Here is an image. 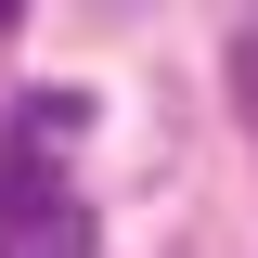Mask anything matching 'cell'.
<instances>
[{
    "mask_svg": "<svg viewBox=\"0 0 258 258\" xmlns=\"http://www.w3.org/2000/svg\"><path fill=\"white\" fill-rule=\"evenodd\" d=\"M0 258H103V232H91V207L64 194L52 220H13V232H0Z\"/></svg>",
    "mask_w": 258,
    "mask_h": 258,
    "instance_id": "cell-2",
    "label": "cell"
},
{
    "mask_svg": "<svg viewBox=\"0 0 258 258\" xmlns=\"http://www.w3.org/2000/svg\"><path fill=\"white\" fill-rule=\"evenodd\" d=\"M220 78H232V116L258 129V13H245V26H232V64H220Z\"/></svg>",
    "mask_w": 258,
    "mask_h": 258,
    "instance_id": "cell-4",
    "label": "cell"
},
{
    "mask_svg": "<svg viewBox=\"0 0 258 258\" xmlns=\"http://www.w3.org/2000/svg\"><path fill=\"white\" fill-rule=\"evenodd\" d=\"M13 129H26V142H78V129H91V91H64V78H39Z\"/></svg>",
    "mask_w": 258,
    "mask_h": 258,
    "instance_id": "cell-3",
    "label": "cell"
},
{
    "mask_svg": "<svg viewBox=\"0 0 258 258\" xmlns=\"http://www.w3.org/2000/svg\"><path fill=\"white\" fill-rule=\"evenodd\" d=\"M52 207H64V168H52V142L0 129V232H13V220H52Z\"/></svg>",
    "mask_w": 258,
    "mask_h": 258,
    "instance_id": "cell-1",
    "label": "cell"
}]
</instances>
